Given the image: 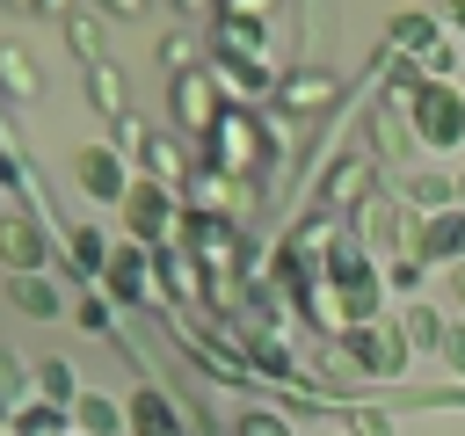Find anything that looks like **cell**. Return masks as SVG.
<instances>
[{"mask_svg":"<svg viewBox=\"0 0 465 436\" xmlns=\"http://www.w3.org/2000/svg\"><path fill=\"white\" fill-rule=\"evenodd\" d=\"M0 7H15V15H29V7H36V0H0Z\"/></svg>","mask_w":465,"mask_h":436,"instance_id":"d590c367","label":"cell"},{"mask_svg":"<svg viewBox=\"0 0 465 436\" xmlns=\"http://www.w3.org/2000/svg\"><path fill=\"white\" fill-rule=\"evenodd\" d=\"M138 167H145L153 182H167V189H182V182H189V167H182V153H174V138H167V131H153V138H145Z\"/></svg>","mask_w":465,"mask_h":436,"instance_id":"44dd1931","label":"cell"},{"mask_svg":"<svg viewBox=\"0 0 465 436\" xmlns=\"http://www.w3.org/2000/svg\"><path fill=\"white\" fill-rule=\"evenodd\" d=\"M109 247H116V240H109L102 225H73V233H65V262H73V276H80V283H102Z\"/></svg>","mask_w":465,"mask_h":436,"instance_id":"7c38bea8","label":"cell"},{"mask_svg":"<svg viewBox=\"0 0 465 436\" xmlns=\"http://www.w3.org/2000/svg\"><path fill=\"white\" fill-rule=\"evenodd\" d=\"M73 320H80L87 334H109V327H116V312H109V298H102V291H87V298L73 305Z\"/></svg>","mask_w":465,"mask_h":436,"instance_id":"484cf974","label":"cell"},{"mask_svg":"<svg viewBox=\"0 0 465 436\" xmlns=\"http://www.w3.org/2000/svg\"><path fill=\"white\" fill-rule=\"evenodd\" d=\"M458 211H465V167H458Z\"/></svg>","mask_w":465,"mask_h":436,"instance_id":"8d00e7d4","label":"cell"},{"mask_svg":"<svg viewBox=\"0 0 465 436\" xmlns=\"http://www.w3.org/2000/svg\"><path fill=\"white\" fill-rule=\"evenodd\" d=\"M407 116H414V138H421V145H436V153L465 145V94H458L450 80H421L414 102H407Z\"/></svg>","mask_w":465,"mask_h":436,"instance_id":"7a4b0ae2","label":"cell"},{"mask_svg":"<svg viewBox=\"0 0 465 436\" xmlns=\"http://www.w3.org/2000/svg\"><path fill=\"white\" fill-rule=\"evenodd\" d=\"M0 269L7 276H44L51 269V233L29 211H0Z\"/></svg>","mask_w":465,"mask_h":436,"instance_id":"8992f818","label":"cell"},{"mask_svg":"<svg viewBox=\"0 0 465 436\" xmlns=\"http://www.w3.org/2000/svg\"><path fill=\"white\" fill-rule=\"evenodd\" d=\"M160 65H167V73H189V65H196V36H189V29H167V36H160Z\"/></svg>","mask_w":465,"mask_h":436,"instance_id":"cb8c5ba5","label":"cell"},{"mask_svg":"<svg viewBox=\"0 0 465 436\" xmlns=\"http://www.w3.org/2000/svg\"><path fill=\"white\" fill-rule=\"evenodd\" d=\"M218 109H225V87H218V73H211V65L167 73V116H174L182 131H211V124H218Z\"/></svg>","mask_w":465,"mask_h":436,"instance_id":"3957f363","label":"cell"},{"mask_svg":"<svg viewBox=\"0 0 465 436\" xmlns=\"http://www.w3.org/2000/svg\"><path fill=\"white\" fill-rule=\"evenodd\" d=\"M392 283H400V291H414V283H421V262H414V254H407V262H392Z\"/></svg>","mask_w":465,"mask_h":436,"instance_id":"4dcf8cb0","label":"cell"},{"mask_svg":"<svg viewBox=\"0 0 465 436\" xmlns=\"http://www.w3.org/2000/svg\"><path fill=\"white\" fill-rule=\"evenodd\" d=\"M392 44H407V51H421V58H429L443 36H436V22H429V15H400V22H392Z\"/></svg>","mask_w":465,"mask_h":436,"instance_id":"7402d4cb","label":"cell"},{"mask_svg":"<svg viewBox=\"0 0 465 436\" xmlns=\"http://www.w3.org/2000/svg\"><path fill=\"white\" fill-rule=\"evenodd\" d=\"M341 349H349V363L363 371V378H392L400 363H407V334L400 327H341Z\"/></svg>","mask_w":465,"mask_h":436,"instance_id":"52a82bcc","label":"cell"},{"mask_svg":"<svg viewBox=\"0 0 465 436\" xmlns=\"http://www.w3.org/2000/svg\"><path fill=\"white\" fill-rule=\"evenodd\" d=\"M443 15H450V29L465 36V0H443Z\"/></svg>","mask_w":465,"mask_h":436,"instance_id":"d6a6232c","label":"cell"},{"mask_svg":"<svg viewBox=\"0 0 465 436\" xmlns=\"http://www.w3.org/2000/svg\"><path fill=\"white\" fill-rule=\"evenodd\" d=\"M124 414H131V436H182V414H174V400L160 385H138L124 400Z\"/></svg>","mask_w":465,"mask_h":436,"instance_id":"8fae6325","label":"cell"},{"mask_svg":"<svg viewBox=\"0 0 465 436\" xmlns=\"http://www.w3.org/2000/svg\"><path fill=\"white\" fill-rule=\"evenodd\" d=\"M29 385H36V400H51V407H73V400H80V378H73L65 356H44V363L29 371Z\"/></svg>","mask_w":465,"mask_h":436,"instance_id":"ffe728a7","label":"cell"},{"mask_svg":"<svg viewBox=\"0 0 465 436\" xmlns=\"http://www.w3.org/2000/svg\"><path fill=\"white\" fill-rule=\"evenodd\" d=\"M443 291H450V305L465 312V262H450V269H443Z\"/></svg>","mask_w":465,"mask_h":436,"instance_id":"f546056e","label":"cell"},{"mask_svg":"<svg viewBox=\"0 0 465 436\" xmlns=\"http://www.w3.org/2000/svg\"><path fill=\"white\" fill-rule=\"evenodd\" d=\"M211 73H218V87H225L232 102H247V94L269 87V58H211Z\"/></svg>","mask_w":465,"mask_h":436,"instance_id":"e0dca14e","label":"cell"},{"mask_svg":"<svg viewBox=\"0 0 465 436\" xmlns=\"http://www.w3.org/2000/svg\"><path fill=\"white\" fill-rule=\"evenodd\" d=\"M36 15H51V22H65V15H73V0H36Z\"/></svg>","mask_w":465,"mask_h":436,"instance_id":"1f68e13d","label":"cell"},{"mask_svg":"<svg viewBox=\"0 0 465 436\" xmlns=\"http://www.w3.org/2000/svg\"><path fill=\"white\" fill-rule=\"evenodd\" d=\"M211 51H218V58H269V29H262V15H225V7H218Z\"/></svg>","mask_w":465,"mask_h":436,"instance_id":"9c48e42d","label":"cell"},{"mask_svg":"<svg viewBox=\"0 0 465 436\" xmlns=\"http://www.w3.org/2000/svg\"><path fill=\"white\" fill-rule=\"evenodd\" d=\"M116 218H124V240H138V247H167V233L182 225V189H167V182H153V174H131Z\"/></svg>","mask_w":465,"mask_h":436,"instance_id":"6da1fadb","label":"cell"},{"mask_svg":"<svg viewBox=\"0 0 465 436\" xmlns=\"http://www.w3.org/2000/svg\"><path fill=\"white\" fill-rule=\"evenodd\" d=\"M102 15H109V22H138V15H145V0H102Z\"/></svg>","mask_w":465,"mask_h":436,"instance_id":"f1b7e54d","label":"cell"},{"mask_svg":"<svg viewBox=\"0 0 465 436\" xmlns=\"http://www.w3.org/2000/svg\"><path fill=\"white\" fill-rule=\"evenodd\" d=\"M436 356H443V371H450V378H465V320H450V327H443Z\"/></svg>","mask_w":465,"mask_h":436,"instance_id":"4316f807","label":"cell"},{"mask_svg":"<svg viewBox=\"0 0 465 436\" xmlns=\"http://www.w3.org/2000/svg\"><path fill=\"white\" fill-rule=\"evenodd\" d=\"M0 94L7 102H36L44 94V65L29 58V44H0Z\"/></svg>","mask_w":465,"mask_h":436,"instance_id":"4fadbf2b","label":"cell"},{"mask_svg":"<svg viewBox=\"0 0 465 436\" xmlns=\"http://www.w3.org/2000/svg\"><path fill=\"white\" fill-rule=\"evenodd\" d=\"M73 436H131V414H124V400H109V392L80 385V400H73Z\"/></svg>","mask_w":465,"mask_h":436,"instance_id":"30bf717a","label":"cell"},{"mask_svg":"<svg viewBox=\"0 0 465 436\" xmlns=\"http://www.w3.org/2000/svg\"><path fill=\"white\" fill-rule=\"evenodd\" d=\"M7 305H15L22 320H58V312H65V298H58L51 276H7Z\"/></svg>","mask_w":465,"mask_h":436,"instance_id":"9a60e30c","label":"cell"},{"mask_svg":"<svg viewBox=\"0 0 465 436\" xmlns=\"http://www.w3.org/2000/svg\"><path fill=\"white\" fill-rule=\"evenodd\" d=\"M58 29H65V44H73V58H80V65H109V36H102V15L73 7Z\"/></svg>","mask_w":465,"mask_h":436,"instance_id":"2e32d148","label":"cell"},{"mask_svg":"<svg viewBox=\"0 0 465 436\" xmlns=\"http://www.w3.org/2000/svg\"><path fill=\"white\" fill-rule=\"evenodd\" d=\"M87 102L116 124V116H131V87H124V73L116 65H87Z\"/></svg>","mask_w":465,"mask_h":436,"instance_id":"d6986e66","label":"cell"},{"mask_svg":"<svg viewBox=\"0 0 465 436\" xmlns=\"http://www.w3.org/2000/svg\"><path fill=\"white\" fill-rule=\"evenodd\" d=\"M232 436H291V421H283L276 407H247V414L232 421Z\"/></svg>","mask_w":465,"mask_h":436,"instance_id":"d4e9b609","label":"cell"},{"mask_svg":"<svg viewBox=\"0 0 465 436\" xmlns=\"http://www.w3.org/2000/svg\"><path fill=\"white\" fill-rule=\"evenodd\" d=\"M102 298H116V305H153V298H160L153 247H138V240H116V247H109V269H102Z\"/></svg>","mask_w":465,"mask_h":436,"instance_id":"277c9868","label":"cell"},{"mask_svg":"<svg viewBox=\"0 0 465 436\" xmlns=\"http://www.w3.org/2000/svg\"><path fill=\"white\" fill-rule=\"evenodd\" d=\"M414 262H465V211L443 203L414 225Z\"/></svg>","mask_w":465,"mask_h":436,"instance_id":"ba28073f","label":"cell"},{"mask_svg":"<svg viewBox=\"0 0 465 436\" xmlns=\"http://www.w3.org/2000/svg\"><path fill=\"white\" fill-rule=\"evenodd\" d=\"M131 174H138V167H131L116 145H80V153H73V182H80L87 203H124Z\"/></svg>","mask_w":465,"mask_h":436,"instance_id":"5b68a950","label":"cell"},{"mask_svg":"<svg viewBox=\"0 0 465 436\" xmlns=\"http://www.w3.org/2000/svg\"><path fill=\"white\" fill-rule=\"evenodd\" d=\"M0 189H15V196H29V174H22V160L0 145Z\"/></svg>","mask_w":465,"mask_h":436,"instance_id":"83f0119b","label":"cell"},{"mask_svg":"<svg viewBox=\"0 0 465 436\" xmlns=\"http://www.w3.org/2000/svg\"><path fill=\"white\" fill-rule=\"evenodd\" d=\"M174 7H182V15H211L218 0H174Z\"/></svg>","mask_w":465,"mask_h":436,"instance_id":"e575fe53","label":"cell"},{"mask_svg":"<svg viewBox=\"0 0 465 436\" xmlns=\"http://www.w3.org/2000/svg\"><path fill=\"white\" fill-rule=\"evenodd\" d=\"M15 436H73V407H51V400H22L15 407Z\"/></svg>","mask_w":465,"mask_h":436,"instance_id":"ac0fdd59","label":"cell"},{"mask_svg":"<svg viewBox=\"0 0 465 436\" xmlns=\"http://www.w3.org/2000/svg\"><path fill=\"white\" fill-rule=\"evenodd\" d=\"M334 102V73H291L283 87H276V109L283 116H312V109H327Z\"/></svg>","mask_w":465,"mask_h":436,"instance_id":"5bb4252c","label":"cell"},{"mask_svg":"<svg viewBox=\"0 0 465 436\" xmlns=\"http://www.w3.org/2000/svg\"><path fill=\"white\" fill-rule=\"evenodd\" d=\"M400 334H407L414 349H436V342H443V320H436L429 305H407V312H400Z\"/></svg>","mask_w":465,"mask_h":436,"instance_id":"603a6c76","label":"cell"},{"mask_svg":"<svg viewBox=\"0 0 465 436\" xmlns=\"http://www.w3.org/2000/svg\"><path fill=\"white\" fill-rule=\"evenodd\" d=\"M0 429H15V392L0 385Z\"/></svg>","mask_w":465,"mask_h":436,"instance_id":"836d02e7","label":"cell"}]
</instances>
